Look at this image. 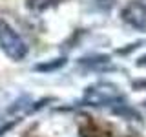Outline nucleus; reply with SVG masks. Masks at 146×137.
Wrapping results in <instances>:
<instances>
[{
	"mask_svg": "<svg viewBox=\"0 0 146 137\" xmlns=\"http://www.w3.org/2000/svg\"><path fill=\"white\" fill-rule=\"evenodd\" d=\"M122 100H124V95H122L121 88L108 80H100L88 86L84 95H82V104L93 106V108L113 106V104H121Z\"/></svg>",
	"mask_w": 146,
	"mask_h": 137,
	"instance_id": "1",
	"label": "nucleus"
},
{
	"mask_svg": "<svg viewBox=\"0 0 146 137\" xmlns=\"http://www.w3.org/2000/svg\"><path fill=\"white\" fill-rule=\"evenodd\" d=\"M0 49L6 53V57H9L15 62L24 61L29 53L26 40L15 31V27L4 20H0Z\"/></svg>",
	"mask_w": 146,
	"mask_h": 137,
	"instance_id": "2",
	"label": "nucleus"
},
{
	"mask_svg": "<svg viewBox=\"0 0 146 137\" xmlns=\"http://www.w3.org/2000/svg\"><path fill=\"white\" fill-rule=\"evenodd\" d=\"M121 18L137 31H146V4L141 0L128 2L121 11Z\"/></svg>",
	"mask_w": 146,
	"mask_h": 137,
	"instance_id": "3",
	"label": "nucleus"
},
{
	"mask_svg": "<svg viewBox=\"0 0 146 137\" xmlns=\"http://www.w3.org/2000/svg\"><path fill=\"white\" fill-rule=\"evenodd\" d=\"M80 66H86L90 70H104L110 66L108 55H90V57L80 59Z\"/></svg>",
	"mask_w": 146,
	"mask_h": 137,
	"instance_id": "4",
	"label": "nucleus"
},
{
	"mask_svg": "<svg viewBox=\"0 0 146 137\" xmlns=\"http://www.w3.org/2000/svg\"><path fill=\"white\" fill-rule=\"evenodd\" d=\"M64 2H68V0H27L26 6L33 13H44V11H48V9H51V7L60 6Z\"/></svg>",
	"mask_w": 146,
	"mask_h": 137,
	"instance_id": "5",
	"label": "nucleus"
},
{
	"mask_svg": "<svg viewBox=\"0 0 146 137\" xmlns=\"http://www.w3.org/2000/svg\"><path fill=\"white\" fill-rule=\"evenodd\" d=\"M64 62H66V59H55V61H53V62H49V64H36V66H35V70H38V71L57 70V68L64 66Z\"/></svg>",
	"mask_w": 146,
	"mask_h": 137,
	"instance_id": "6",
	"label": "nucleus"
},
{
	"mask_svg": "<svg viewBox=\"0 0 146 137\" xmlns=\"http://www.w3.org/2000/svg\"><path fill=\"white\" fill-rule=\"evenodd\" d=\"M95 4H97L100 9H110L113 6V0H95Z\"/></svg>",
	"mask_w": 146,
	"mask_h": 137,
	"instance_id": "7",
	"label": "nucleus"
},
{
	"mask_svg": "<svg viewBox=\"0 0 146 137\" xmlns=\"http://www.w3.org/2000/svg\"><path fill=\"white\" fill-rule=\"evenodd\" d=\"M144 108H146V100H144Z\"/></svg>",
	"mask_w": 146,
	"mask_h": 137,
	"instance_id": "8",
	"label": "nucleus"
}]
</instances>
